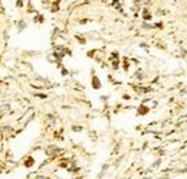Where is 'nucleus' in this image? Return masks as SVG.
<instances>
[{"label": "nucleus", "instance_id": "obj_1", "mask_svg": "<svg viewBox=\"0 0 187 179\" xmlns=\"http://www.w3.org/2000/svg\"><path fill=\"white\" fill-rule=\"evenodd\" d=\"M32 163H33V160H32V159H30V160H28V162H26V165H29V166H30Z\"/></svg>", "mask_w": 187, "mask_h": 179}]
</instances>
